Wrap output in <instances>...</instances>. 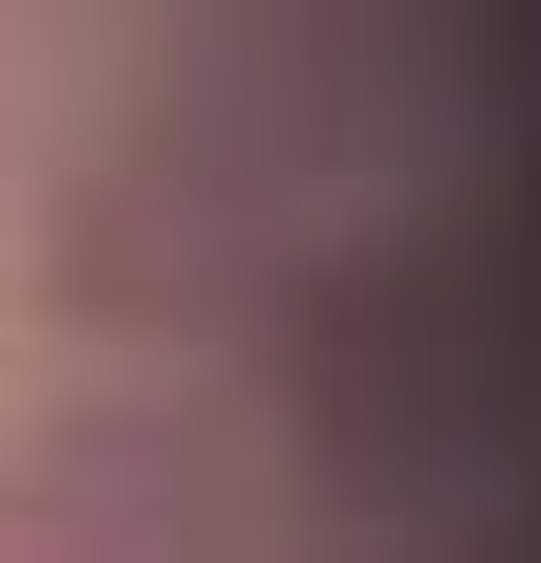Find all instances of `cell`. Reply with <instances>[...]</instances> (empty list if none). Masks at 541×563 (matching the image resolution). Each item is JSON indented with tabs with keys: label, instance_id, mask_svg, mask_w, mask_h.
<instances>
[{
	"label": "cell",
	"instance_id": "1",
	"mask_svg": "<svg viewBox=\"0 0 541 563\" xmlns=\"http://www.w3.org/2000/svg\"><path fill=\"white\" fill-rule=\"evenodd\" d=\"M44 303H66V325H174V303H196L174 196H109V174H87V196H66V239H44Z\"/></svg>",
	"mask_w": 541,
	"mask_h": 563
},
{
	"label": "cell",
	"instance_id": "2",
	"mask_svg": "<svg viewBox=\"0 0 541 563\" xmlns=\"http://www.w3.org/2000/svg\"><path fill=\"white\" fill-rule=\"evenodd\" d=\"M0 563H66V542H44V520H22V498H0Z\"/></svg>",
	"mask_w": 541,
	"mask_h": 563
}]
</instances>
